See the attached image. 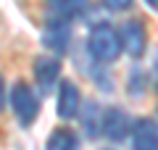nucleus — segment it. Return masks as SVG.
I'll use <instances>...</instances> for the list:
<instances>
[{"label": "nucleus", "mask_w": 158, "mask_h": 150, "mask_svg": "<svg viewBox=\"0 0 158 150\" xmlns=\"http://www.w3.org/2000/svg\"><path fill=\"white\" fill-rule=\"evenodd\" d=\"M100 119H103V111L95 106V103H87L82 121H85V129H87L90 137H98V134H100Z\"/></svg>", "instance_id": "nucleus-11"}, {"label": "nucleus", "mask_w": 158, "mask_h": 150, "mask_svg": "<svg viewBox=\"0 0 158 150\" xmlns=\"http://www.w3.org/2000/svg\"><path fill=\"white\" fill-rule=\"evenodd\" d=\"M132 121L129 116H127L121 108H106L103 111V119H100V134H106L108 140H113V142H121V140L127 137V134L132 132Z\"/></svg>", "instance_id": "nucleus-4"}, {"label": "nucleus", "mask_w": 158, "mask_h": 150, "mask_svg": "<svg viewBox=\"0 0 158 150\" xmlns=\"http://www.w3.org/2000/svg\"><path fill=\"white\" fill-rule=\"evenodd\" d=\"M45 150H79V140L71 129H58L48 137V148Z\"/></svg>", "instance_id": "nucleus-9"}, {"label": "nucleus", "mask_w": 158, "mask_h": 150, "mask_svg": "<svg viewBox=\"0 0 158 150\" xmlns=\"http://www.w3.org/2000/svg\"><path fill=\"white\" fill-rule=\"evenodd\" d=\"M42 45L50 48L53 53H66L69 48V24L66 21H53L42 32Z\"/></svg>", "instance_id": "nucleus-8"}, {"label": "nucleus", "mask_w": 158, "mask_h": 150, "mask_svg": "<svg viewBox=\"0 0 158 150\" xmlns=\"http://www.w3.org/2000/svg\"><path fill=\"white\" fill-rule=\"evenodd\" d=\"M50 8H53V13L61 16V21H63V19H71V16H77V13L85 11L87 0H50Z\"/></svg>", "instance_id": "nucleus-10"}, {"label": "nucleus", "mask_w": 158, "mask_h": 150, "mask_svg": "<svg viewBox=\"0 0 158 150\" xmlns=\"http://www.w3.org/2000/svg\"><path fill=\"white\" fill-rule=\"evenodd\" d=\"M58 77H61V61L53 56H40L34 61V79H37L40 90L48 92L58 84Z\"/></svg>", "instance_id": "nucleus-6"}, {"label": "nucleus", "mask_w": 158, "mask_h": 150, "mask_svg": "<svg viewBox=\"0 0 158 150\" xmlns=\"http://www.w3.org/2000/svg\"><path fill=\"white\" fill-rule=\"evenodd\" d=\"M145 3H148V6L153 8V11H158V0H145Z\"/></svg>", "instance_id": "nucleus-14"}, {"label": "nucleus", "mask_w": 158, "mask_h": 150, "mask_svg": "<svg viewBox=\"0 0 158 150\" xmlns=\"http://www.w3.org/2000/svg\"><path fill=\"white\" fill-rule=\"evenodd\" d=\"M121 50H127V56L132 58H142L145 56V48H148V32L142 27V21L132 19L121 27Z\"/></svg>", "instance_id": "nucleus-3"}, {"label": "nucleus", "mask_w": 158, "mask_h": 150, "mask_svg": "<svg viewBox=\"0 0 158 150\" xmlns=\"http://www.w3.org/2000/svg\"><path fill=\"white\" fill-rule=\"evenodd\" d=\"M87 50L98 63H113L121 56V37L111 24L100 21L90 29V37H87Z\"/></svg>", "instance_id": "nucleus-1"}, {"label": "nucleus", "mask_w": 158, "mask_h": 150, "mask_svg": "<svg viewBox=\"0 0 158 150\" xmlns=\"http://www.w3.org/2000/svg\"><path fill=\"white\" fill-rule=\"evenodd\" d=\"M103 6L111 8V11H127L132 6V0H103Z\"/></svg>", "instance_id": "nucleus-12"}, {"label": "nucleus", "mask_w": 158, "mask_h": 150, "mask_svg": "<svg viewBox=\"0 0 158 150\" xmlns=\"http://www.w3.org/2000/svg\"><path fill=\"white\" fill-rule=\"evenodd\" d=\"M11 108L21 127H32L40 116V100L27 82H16L11 90Z\"/></svg>", "instance_id": "nucleus-2"}, {"label": "nucleus", "mask_w": 158, "mask_h": 150, "mask_svg": "<svg viewBox=\"0 0 158 150\" xmlns=\"http://www.w3.org/2000/svg\"><path fill=\"white\" fill-rule=\"evenodd\" d=\"M3 103H6V92H3V79H0V108H3Z\"/></svg>", "instance_id": "nucleus-13"}, {"label": "nucleus", "mask_w": 158, "mask_h": 150, "mask_svg": "<svg viewBox=\"0 0 158 150\" xmlns=\"http://www.w3.org/2000/svg\"><path fill=\"white\" fill-rule=\"evenodd\" d=\"M58 116L63 121H71V119L79 116L82 111V95H79V87L71 82V79H63L58 84Z\"/></svg>", "instance_id": "nucleus-5"}, {"label": "nucleus", "mask_w": 158, "mask_h": 150, "mask_svg": "<svg viewBox=\"0 0 158 150\" xmlns=\"http://www.w3.org/2000/svg\"><path fill=\"white\" fill-rule=\"evenodd\" d=\"M132 148L135 150H158V129L153 121L140 119L132 127Z\"/></svg>", "instance_id": "nucleus-7"}]
</instances>
